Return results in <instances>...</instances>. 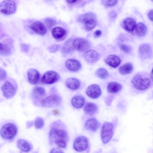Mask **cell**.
I'll return each instance as SVG.
<instances>
[{
  "label": "cell",
  "instance_id": "cell-1",
  "mask_svg": "<svg viewBox=\"0 0 153 153\" xmlns=\"http://www.w3.org/2000/svg\"><path fill=\"white\" fill-rule=\"evenodd\" d=\"M50 143L59 147L65 148L67 146L69 136L67 130L64 128L56 126L52 127L49 132Z\"/></svg>",
  "mask_w": 153,
  "mask_h": 153
},
{
  "label": "cell",
  "instance_id": "cell-2",
  "mask_svg": "<svg viewBox=\"0 0 153 153\" xmlns=\"http://www.w3.org/2000/svg\"><path fill=\"white\" fill-rule=\"evenodd\" d=\"M152 78L148 73L140 72L136 74L131 80L132 87L140 92H143L152 85Z\"/></svg>",
  "mask_w": 153,
  "mask_h": 153
},
{
  "label": "cell",
  "instance_id": "cell-3",
  "mask_svg": "<svg viewBox=\"0 0 153 153\" xmlns=\"http://www.w3.org/2000/svg\"><path fill=\"white\" fill-rule=\"evenodd\" d=\"M114 130V126L112 123L106 122L103 124L100 132L101 139L103 144H106L111 140Z\"/></svg>",
  "mask_w": 153,
  "mask_h": 153
},
{
  "label": "cell",
  "instance_id": "cell-4",
  "mask_svg": "<svg viewBox=\"0 0 153 153\" xmlns=\"http://www.w3.org/2000/svg\"><path fill=\"white\" fill-rule=\"evenodd\" d=\"M18 132L16 126L14 124L9 123L4 125L0 130L2 137L7 140H12L16 136Z\"/></svg>",
  "mask_w": 153,
  "mask_h": 153
},
{
  "label": "cell",
  "instance_id": "cell-5",
  "mask_svg": "<svg viewBox=\"0 0 153 153\" xmlns=\"http://www.w3.org/2000/svg\"><path fill=\"white\" fill-rule=\"evenodd\" d=\"M78 19L79 22L84 24V28L87 31L92 30L96 26V16L92 13L89 12L83 14Z\"/></svg>",
  "mask_w": 153,
  "mask_h": 153
},
{
  "label": "cell",
  "instance_id": "cell-6",
  "mask_svg": "<svg viewBox=\"0 0 153 153\" xmlns=\"http://www.w3.org/2000/svg\"><path fill=\"white\" fill-rule=\"evenodd\" d=\"M90 143L88 139L85 136H81L75 140L73 147L76 151L82 152L87 151L88 152L90 149Z\"/></svg>",
  "mask_w": 153,
  "mask_h": 153
},
{
  "label": "cell",
  "instance_id": "cell-7",
  "mask_svg": "<svg viewBox=\"0 0 153 153\" xmlns=\"http://www.w3.org/2000/svg\"><path fill=\"white\" fill-rule=\"evenodd\" d=\"M16 10V5L13 0H4L0 3V12L8 15L14 13Z\"/></svg>",
  "mask_w": 153,
  "mask_h": 153
},
{
  "label": "cell",
  "instance_id": "cell-8",
  "mask_svg": "<svg viewBox=\"0 0 153 153\" xmlns=\"http://www.w3.org/2000/svg\"><path fill=\"white\" fill-rule=\"evenodd\" d=\"M61 102V98L60 96L57 95H53L41 100L40 103L43 107H51L59 105Z\"/></svg>",
  "mask_w": 153,
  "mask_h": 153
},
{
  "label": "cell",
  "instance_id": "cell-9",
  "mask_svg": "<svg viewBox=\"0 0 153 153\" xmlns=\"http://www.w3.org/2000/svg\"><path fill=\"white\" fill-rule=\"evenodd\" d=\"M1 88L3 96L7 99L13 97L16 93V88L11 82L8 81L5 82Z\"/></svg>",
  "mask_w": 153,
  "mask_h": 153
},
{
  "label": "cell",
  "instance_id": "cell-10",
  "mask_svg": "<svg viewBox=\"0 0 153 153\" xmlns=\"http://www.w3.org/2000/svg\"><path fill=\"white\" fill-rule=\"evenodd\" d=\"M74 48L80 52L85 51L91 46L90 42L87 39L82 38H78L73 41Z\"/></svg>",
  "mask_w": 153,
  "mask_h": 153
},
{
  "label": "cell",
  "instance_id": "cell-11",
  "mask_svg": "<svg viewBox=\"0 0 153 153\" xmlns=\"http://www.w3.org/2000/svg\"><path fill=\"white\" fill-rule=\"evenodd\" d=\"M59 74L53 71H48L45 73L41 78V82L44 83L51 84L57 82L59 79Z\"/></svg>",
  "mask_w": 153,
  "mask_h": 153
},
{
  "label": "cell",
  "instance_id": "cell-12",
  "mask_svg": "<svg viewBox=\"0 0 153 153\" xmlns=\"http://www.w3.org/2000/svg\"><path fill=\"white\" fill-rule=\"evenodd\" d=\"M83 57L87 62L93 64L95 63L99 59L100 55L97 51L90 50L86 51L83 53Z\"/></svg>",
  "mask_w": 153,
  "mask_h": 153
},
{
  "label": "cell",
  "instance_id": "cell-13",
  "mask_svg": "<svg viewBox=\"0 0 153 153\" xmlns=\"http://www.w3.org/2000/svg\"><path fill=\"white\" fill-rule=\"evenodd\" d=\"M86 93L89 97L92 99H96L100 96L101 91L99 85L96 84H92L87 87Z\"/></svg>",
  "mask_w": 153,
  "mask_h": 153
},
{
  "label": "cell",
  "instance_id": "cell-14",
  "mask_svg": "<svg viewBox=\"0 0 153 153\" xmlns=\"http://www.w3.org/2000/svg\"><path fill=\"white\" fill-rule=\"evenodd\" d=\"M101 124L96 118H91L86 122L85 126V129L90 131L95 132L101 127Z\"/></svg>",
  "mask_w": 153,
  "mask_h": 153
},
{
  "label": "cell",
  "instance_id": "cell-15",
  "mask_svg": "<svg viewBox=\"0 0 153 153\" xmlns=\"http://www.w3.org/2000/svg\"><path fill=\"white\" fill-rule=\"evenodd\" d=\"M30 28L36 33L42 36L45 35L47 32L44 25L39 21L32 23L30 26Z\"/></svg>",
  "mask_w": 153,
  "mask_h": 153
},
{
  "label": "cell",
  "instance_id": "cell-16",
  "mask_svg": "<svg viewBox=\"0 0 153 153\" xmlns=\"http://www.w3.org/2000/svg\"><path fill=\"white\" fill-rule=\"evenodd\" d=\"M139 53L140 57L143 59H148L152 56V51L150 45L147 44L140 45L139 48Z\"/></svg>",
  "mask_w": 153,
  "mask_h": 153
},
{
  "label": "cell",
  "instance_id": "cell-17",
  "mask_svg": "<svg viewBox=\"0 0 153 153\" xmlns=\"http://www.w3.org/2000/svg\"><path fill=\"white\" fill-rule=\"evenodd\" d=\"M51 34L53 37L56 40L61 41L64 40L66 37L67 31L63 28L56 27L51 30Z\"/></svg>",
  "mask_w": 153,
  "mask_h": 153
},
{
  "label": "cell",
  "instance_id": "cell-18",
  "mask_svg": "<svg viewBox=\"0 0 153 153\" xmlns=\"http://www.w3.org/2000/svg\"><path fill=\"white\" fill-rule=\"evenodd\" d=\"M27 75L28 81L32 85H35L38 82L40 78V74L36 69L31 68L27 71Z\"/></svg>",
  "mask_w": 153,
  "mask_h": 153
},
{
  "label": "cell",
  "instance_id": "cell-19",
  "mask_svg": "<svg viewBox=\"0 0 153 153\" xmlns=\"http://www.w3.org/2000/svg\"><path fill=\"white\" fill-rule=\"evenodd\" d=\"M105 62L110 66L116 68L120 65L121 60L118 56L114 55H110L106 57Z\"/></svg>",
  "mask_w": 153,
  "mask_h": 153
},
{
  "label": "cell",
  "instance_id": "cell-20",
  "mask_svg": "<svg viewBox=\"0 0 153 153\" xmlns=\"http://www.w3.org/2000/svg\"><path fill=\"white\" fill-rule=\"evenodd\" d=\"M65 65L67 69L73 71H78L81 67V64L79 61L73 59L67 60L65 62Z\"/></svg>",
  "mask_w": 153,
  "mask_h": 153
},
{
  "label": "cell",
  "instance_id": "cell-21",
  "mask_svg": "<svg viewBox=\"0 0 153 153\" xmlns=\"http://www.w3.org/2000/svg\"><path fill=\"white\" fill-rule=\"evenodd\" d=\"M136 26V22L134 20L131 18L125 19L123 22V26L124 29L129 31H133Z\"/></svg>",
  "mask_w": 153,
  "mask_h": 153
},
{
  "label": "cell",
  "instance_id": "cell-22",
  "mask_svg": "<svg viewBox=\"0 0 153 153\" xmlns=\"http://www.w3.org/2000/svg\"><path fill=\"white\" fill-rule=\"evenodd\" d=\"M97 109V105L94 103L91 102L86 103L84 108L85 113L87 115L90 116L94 115Z\"/></svg>",
  "mask_w": 153,
  "mask_h": 153
},
{
  "label": "cell",
  "instance_id": "cell-23",
  "mask_svg": "<svg viewBox=\"0 0 153 153\" xmlns=\"http://www.w3.org/2000/svg\"><path fill=\"white\" fill-rule=\"evenodd\" d=\"M17 145L19 149L25 152H29L31 149L30 144L23 139H19L17 141Z\"/></svg>",
  "mask_w": 153,
  "mask_h": 153
},
{
  "label": "cell",
  "instance_id": "cell-24",
  "mask_svg": "<svg viewBox=\"0 0 153 153\" xmlns=\"http://www.w3.org/2000/svg\"><path fill=\"white\" fill-rule=\"evenodd\" d=\"M122 88V85L120 83L117 82H112L108 85L107 89L108 93L114 94L121 91Z\"/></svg>",
  "mask_w": 153,
  "mask_h": 153
},
{
  "label": "cell",
  "instance_id": "cell-25",
  "mask_svg": "<svg viewBox=\"0 0 153 153\" xmlns=\"http://www.w3.org/2000/svg\"><path fill=\"white\" fill-rule=\"evenodd\" d=\"M75 48L73 45V41L71 39L67 40L64 43L62 48V52L64 54H67L74 51Z\"/></svg>",
  "mask_w": 153,
  "mask_h": 153
},
{
  "label": "cell",
  "instance_id": "cell-26",
  "mask_svg": "<svg viewBox=\"0 0 153 153\" xmlns=\"http://www.w3.org/2000/svg\"><path fill=\"white\" fill-rule=\"evenodd\" d=\"M66 86L72 90H76L79 87L80 83L79 81L74 78H69L66 81Z\"/></svg>",
  "mask_w": 153,
  "mask_h": 153
},
{
  "label": "cell",
  "instance_id": "cell-27",
  "mask_svg": "<svg viewBox=\"0 0 153 153\" xmlns=\"http://www.w3.org/2000/svg\"><path fill=\"white\" fill-rule=\"evenodd\" d=\"M85 102V99L83 97L76 96L72 98L71 102L74 107L76 108H80L83 106Z\"/></svg>",
  "mask_w": 153,
  "mask_h": 153
},
{
  "label": "cell",
  "instance_id": "cell-28",
  "mask_svg": "<svg viewBox=\"0 0 153 153\" xmlns=\"http://www.w3.org/2000/svg\"><path fill=\"white\" fill-rule=\"evenodd\" d=\"M135 33L139 37L144 36L146 33L147 29L146 25L142 22L137 24L135 27Z\"/></svg>",
  "mask_w": 153,
  "mask_h": 153
},
{
  "label": "cell",
  "instance_id": "cell-29",
  "mask_svg": "<svg viewBox=\"0 0 153 153\" xmlns=\"http://www.w3.org/2000/svg\"><path fill=\"white\" fill-rule=\"evenodd\" d=\"M133 66L130 63H126L121 66L119 68V71L120 74L125 75L130 74L133 70Z\"/></svg>",
  "mask_w": 153,
  "mask_h": 153
},
{
  "label": "cell",
  "instance_id": "cell-30",
  "mask_svg": "<svg viewBox=\"0 0 153 153\" xmlns=\"http://www.w3.org/2000/svg\"><path fill=\"white\" fill-rule=\"evenodd\" d=\"M33 95L35 99L38 100L45 95V91L43 87H36L33 90Z\"/></svg>",
  "mask_w": 153,
  "mask_h": 153
},
{
  "label": "cell",
  "instance_id": "cell-31",
  "mask_svg": "<svg viewBox=\"0 0 153 153\" xmlns=\"http://www.w3.org/2000/svg\"><path fill=\"white\" fill-rule=\"evenodd\" d=\"M95 75L98 77L102 79H106L109 76V74L107 70L104 68L98 69L95 72Z\"/></svg>",
  "mask_w": 153,
  "mask_h": 153
},
{
  "label": "cell",
  "instance_id": "cell-32",
  "mask_svg": "<svg viewBox=\"0 0 153 153\" xmlns=\"http://www.w3.org/2000/svg\"><path fill=\"white\" fill-rule=\"evenodd\" d=\"M11 53V50L8 46L0 42V54L4 56H8Z\"/></svg>",
  "mask_w": 153,
  "mask_h": 153
},
{
  "label": "cell",
  "instance_id": "cell-33",
  "mask_svg": "<svg viewBox=\"0 0 153 153\" xmlns=\"http://www.w3.org/2000/svg\"><path fill=\"white\" fill-rule=\"evenodd\" d=\"M35 127L37 129L42 128L44 125V122L43 119L40 117H37L35 120L34 123Z\"/></svg>",
  "mask_w": 153,
  "mask_h": 153
},
{
  "label": "cell",
  "instance_id": "cell-34",
  "mask_svg": "<svg viewBox=\"0 0 153 153\" xmlns=\"http://www.w3.org/2000/svg\"><path fill=\"white\" fill-rule=\"evenodd\" d=\"M44 22L47 27L49 29H51L56 24L55 20L49 18L45 19Z\"/></svg>",
  "mask_w": 153,
  "mask_h": 153
},
{
  "label": "cell",
  "instance_id": "cell-35",
  "mask_svg": "<svg viewBox=\"0 0 153 153\" xmlns=\"http://www.w3.org/2000/svg\"><path fill=\"white\" fill-rule=\"evenodd\" d=\"M60 48L59 44H54L49 47L48 48V51L52 53H55L58 51Z\"/></svg>",
  "mask_w": 153,
  "mask_h": 153
},
{
  "label": "cell",
  "instance_id": "cell-36",
  "mask_svg": "<svg viewBox=\"0 0 153 153\" xmlns=\"http://www.w3.org/2000/svg\"><path fill=\"white\" fill-rule=\"evenodd\" d=\"M7 77V73L4 70L0 68V81L4 80Z\"/></svg>",
  "mask_w": 153,
  "mask_h": 153
},
{
  "label": "cell",
  "instance_id": "cell-37",
  "mask_svg": "<svg viewBox=\"0 0 153 153\" xmlns=\"http://www.w3.org/2000/svg\"><path fill=\"white\" fill-rule=\"evenodd\" d=\"M120 48L122 51L126 53H129L130 51V49L129 47L125 44H120Z\"/></svg>",
  "mask_w": 153,
  "mask_h": 153
},
{
  "label": "cell",
  "instance_id": "cell-38",
  "mask_svg": "<svg viewBox=\"0 0 153 153\" xmlns=\"http://www.w3.org/2000/svg\"><path fill=\"white\" fill-rule=\"evenodd\" d=\"M117 0H105L103 1L105 5L112 6L115 5L117 2Z\"/></svg>",
  "mask_w": 153,
  "mask_h": 153
},
{
  "label": "cell",
  "instance_id": "cell-39",
  "mask_svg": "<svg viewBox=\"0 0 153 153\" xmlns=\"http://www.w3.org/2000/svg\"><path fill=\"white\" fill-rule=\"evenodd\" d=\"M21 50L25 53H27L29 50V47L28 45L25 44L21 43L20 45Z\"/></svg>",
  "mask_w": 153,
  "mask_h": 153
},
{
  "label": "cell",
  "instance_id": "cell-40",
  "mask_svg": "<svg viewBox=\"0 0 153 153\" xmlns=\"http://www.w3.org/2000/svg\"><path fill=\"white\" fill-rule=\"evenodd\" d=\"M50 153H64L63 151L58 147L53 148L50 152Z\"/></svg>",
  "mask_w": 153,
  "mask_h": 153
},
{
  "label": "cell",
  "instance_id": "cell-41",
  "mask_svg": "<svg viewBox=\"0 0 153 153\" xmlns=\"http://www.w3.org/2000/svg\"><path fill=\"white\" fill-rule=\"evenodd\" d=\"M82 1L81 0H66L67 3L70 4L75 5L76 4L78 3H81Z\"/></svg>",
  "mask_w": 153,
  "mask_h": 153
},
{
  "label": "cell",
  "instance_id": "cell-42",
  "mask_svg": "<svg viewBox=\"0 0 153 153\" xmlns=\"http://www.w3.org/2000/svg\"><path fill=\"white\" fill-rule=\"evenodd\" d=\"M102 34L101 31L99 30H97L94 33V36L95 37L97 38L100 37Z\"/></svg>",
  "mask_w": 153,
  "mask_h": 153
},
{
  "label": "cell",
  "instance_id": "cell-43",
  "mask_svg": "<svg viewBox=\"0 0 153 153\" xmlns=\"http://www.w3.org/2000/svg\"><path fill=\"white\" fill-rule=\"evenodd\" d=\"M148 16L149 19L152 21H153V10H150L148 13Z\"/></svg>",
  "mask_w": 153,
  "mask_h": 153
},
{
  "label": "cell",
  "instance_id": "cell-44",
  "mask_svg": "<svg viewBox=\"0 0 153 153\" xmlns=\"http://www.w3.org/2000/svg\"><path fill=\"white\" fill-rule=\"evenodd\" d=\"M3 35H4V34L2 33V32L1 31V27L0 26V38L1 37H2V36H3Z\"/></svg>",
  "mask_w": 153,
  "mask_h": 153
},
{
  "label": "cell",
  "instance_id": "cell-45",
  "mask_svg": "<svg viewBox=\"0 0 153 153\" xmlns=\"http://www.w3.org/2000/svg\"><path fill=\"white\" fill-rule=\"evenodd\" d=\"M53 112L54 114H59V111L57 110H55Z\"/></svg>",
  "mask_w": 153,
  "mask_h": 153
},
{
  "label": "cell",
  "instance_id": "cell-46",
  "mask_svg": "<svg viewBox=\"0 0 153 153\" xmlns=\"http://www.w3.org/2000/svg\"><path fill=\"white\" fill-rule=\"evenodd\" d=\"M111 153H117L115 151H113L112 152H111Z\"/></svg>",
  "mask_w": 153,
  "mask_h": 153
}]
</instances>
